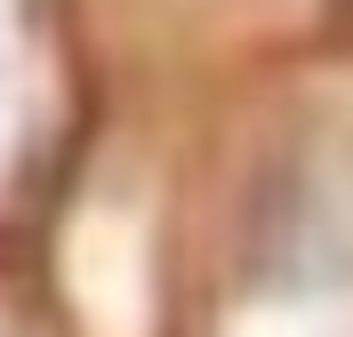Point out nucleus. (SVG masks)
<instances>
[{
    "label": "nucleus",
    "instance_id": "f257e3e1",
    "mask_svg": "<svg viewBox=\"0 0 353 337\" xmlns=\"http://www.w3.org/2000/svg\"><path fill=\"white\" fill-rule=\"evenodd\" d=\"M249 273L273 297L353 289V169L281 161L249 209Z\"/></svg>",
    "mask_w": 353,
    "mask_h": 337
}]
</instances>
